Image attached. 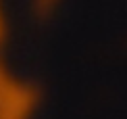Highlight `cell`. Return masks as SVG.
Returning a JSON list of instances; mask_svg holds the SVG:
<instances>
[{"label":"cell","instance_id":"obj_1","mask_svg":"<svg viewBox=\"0 0 127 119\" xmlns=\"http://www.w3.org/2000/svg\"><path fill=\"white\" fill-rule=\"evenodd\" d=\"M38 2H40V6H44V8L48 6V8H50V6H54L56 0H38Z\"/></svg>","mask_w":127,"mask_h":119}]
</instances>
